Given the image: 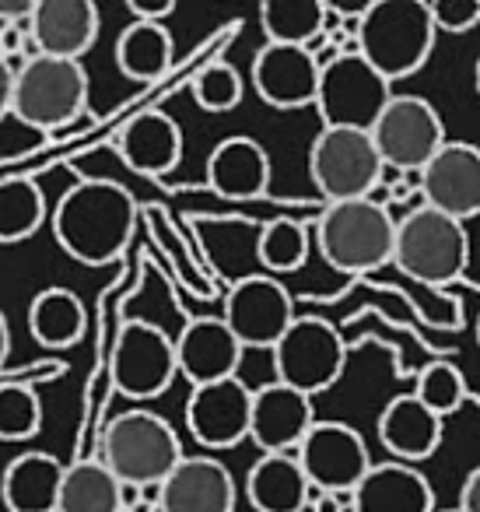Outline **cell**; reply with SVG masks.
<instances>
[{"label": "cell", "mask_w": 480, "mask_h": 512, "mask_svg": "<svg viewBox=\"0 0 480 512\" xmlns=\"http://www.w3.org/2000/svg\"><path fill=\"white\" fill-rule=\"evenodd\" d=\"M134 193L113 179H81L60 197L53 211V235L71 260L106 267L120 260L137 228Z\"/></svg>", "instance_id": "obj_1"}, {"label": "cell", "mask_w": 480, "mask_h": 512, "mask_svg": "<svg viewBox=\"0 0 480 512\" xmlns=\"http://www.w3.org/2000/svg\"><path fill=\"white\" fill-rule=\"evenodd\" d=\"M396 225L389 207L372 197L326 204L316 221V249L333 271L372 274L393 264Z\"/></svg>", "instance_id": "obj_2"}, {"label": "cell", "mask_w": 480, "mask_h": 512, "mask_svg": "<svg viewBox=\"0 0 480 512\" xmlns=\"http://www.w3.org/2000/svg\"><path fill=\"white\" fill-rule=\"evenodd\" d=\"M435 18L428 0H375L358 22V50L393 85L428 64L435 50Z\"/></svg>", "instance_id": "obj_3"}, {"label": "cell", "mask_w": 480, "mask_h": 512, "mask_svg": "<svg viewBox=\"0 0 480 512\" xmlns=\"http://www.w3.org/2000/svg\"><path fill=\"white\" fill-rule=\"evenodd\" d=\"M102 463L130 488H162L186 460L176 428L155 411H123L102 432Z\"/></svg>", "instance_id": "obj_4"}, {"label": "cell", "mask_w": 480, "mask_h": 512, "mask_svg": "<svg viewBox=\"0 0 480 512\" xmlns=\"http://www.w3.org/2000/svg\"><path fill=\"white\" fill-rule=\"evenodd\" d=\"M466 264H470V235L463 221L421 204L396 225L393 267L417 285L442 288L463 278Z\"/></svg>", "instance_id": "obj_5"}, {"label": "cell", "mask_w": 480, "mask_h": 512, "mask_svg": "<svg viewBox=\"0 0 480 512\" xmlns=\"http://www.w3.org/2000/svg\"><path fill=\"white\" fill-rule=\"evenodd\" d=\"M11 113L25 123L60 134L88 113V74L81 60L29 57L15 78V102Z\"/></svg>", "instance_id": "obj_6"}, {"label": "cell", "mask_w": 480, "mask_h": 512, "mask_svg": "<svg viewBox=\"0 0 480 512\" xmlns=\"http://www.w3.org/2000/svg\"><path fill=\"white\" fill-rule=\"evenodd\" d=\"M389 102H393V85L361 53H337L319 71L316 113L323 127L372 134Z\"/></svg>", "instance_id": "obj_7"}, {"label": "cell", "mask_w": 480, "mask_h": 512, "mask_svg": "<svg viewBox=\"0 0 480 512\" xmlns=\"http://www.w3.org/2000/svg\"><path fill=\"white\" fill-rule=\"evenodd\" d=\"M309 176L326 204L365 200L386 179V165L365 130L323 127L309 148Z\"/></svg>", "instance_id": "obj_8"}, {"label": "cell", "mask_w": 480, "mask_h": 512, "mask_svg": "<svg viewBox=\"0 0 480 512\" xmlns=\"http://www.w3.org/2000/svg\"><path fill=\"white\" fill-rule=\"evenodd\" d=\"M270 355H274L277 383L291 386L305 397H316L344 376L347 341L323 316H298Z\"/></svg>", "instance_id": "obj_9"}, {"label": "cell", "mask_w": 480, "mask_h": 512, "mask_svg": "<svg viewBox=\"0 0 480 512\" xmlns=\"http://www.w3.org/2000/svg\"><path fill=\"white\" fill-rule=\"evenodd\" d=\"M386 172H424V165L449 144L438 109L421 95H393L372 130Z\"/></svg>", "instance_id": "obj_10"}, {"label": "cell", "mask_w": 480, "mask_h": 512, "mask_svg": "<svg viewBox=\"0 0 480 512\" xmlns=\"http://www.w3.org/2000/svg\"><path fill=\"white\" fill-rule=\"evenodd\" d=\"M179 376L176 337L148 320H127L113 344V386L127 400H155Z\"/></svg>", "instance_id": "obj_11"}, {"label": "cell", "mask_w": 480, "mask_h": 512, "mask_svg": "<svg viewBox=\"0 0 480 512\" xmlns=\"http://www.w3.org/2000/svg\"><path fill=\"white\" fill-rule=\"evenodd\" d=\"M221 320L232 327L242 348H277L291 323L298 320L295 299L291 292L270 274H249V278L235 281L225 295V313Z\"/></svg>", "instance_id": "obj_12"}, {"label": "cell", "mask_w": 480, "mask_h": 512, "mask_svg": "<svg viewBox=\"0 0 480 512\" xmlns=\"http://www.w3.org/2000/svg\"><path fill=\"white\" fill-rule=\"evenodd\" d=\"M295 456L312 488L333 495H354V488L375 467L368 442L344 421H316Z\"/></svg>", "instance_id": "obj_13"}, {"label": "cell", "mask_w": 480, "mask_h": 512, "mask_svg": "<svg viewBox=\"0 0 480 512\" xmlns=\"http://www.w3.org/2000/svg\"><path fill=\"white\" fill-rule=\"evenodd\" d=\"M253 425V390L235 379L193 386L186 400V428L204 449H232L249 439Z\"/></svg>", "instance_id": "obj_14"}, {"label": "cell", "mask_w": 480, "mask_h": 512, "mask_svg": "<svg viewBox=\"0 0 480 512\" xmlns=\"http://www.w3.org/2000/svg\"><path fill=\"white\" fill-rule=\"evenodd\" d=\"M421 200L456 221L480 214V148L449 141L421 172Z\"/></svg>", "instance_id": "obj_15"}, {"label": "cell", "mask_w": 480, "mask_h": 512, "mask_svg": "<svg viewBox=\"0 0 480 512\" xmlns=\"http://www.w3.org/2000/svg\"><path fill=\"white\" fill-rule=\"evenodd\" d=\"M319 60L305 46L267 43L253 60V88L274 109L316 106L319 95Z\"/></svg>", "instance_id": "obj_16"}, {"label": "cell", "mask_w": 480, "mask_h": 512, "mask_svg": "<svg viewBox=\"0 0 480 512\" xmlns=\"http://www.w3.org/2000/svg\"><path fill=\"white\" fill-rule=\"evenodd\" d=\"M316 425V411H312V397L291 390L284 383H267L253 390V425H249V439L267 453H298L305 435Z\"/></svg>", "instance_id": "obj_17"}, {"label": "cell", "mask_w": 480, "mask_h": 512, "mask_svg": "<svg viewBox=\"0 0 480 512\" xmlns=\"http://www.w3.org/2000/svg\"><path fill=\"white\" fill-rule=\"evenodd\" d=\"M242 351L246 348H242L239 337L232 334V327L221 316H197L176 337L179 376L190 379V386L235 379L239 376Z\"/></svg>", "instance_id": "obj_18"}, {"label": "cell", "mask_w": 480, "mask_h": 512, "mask_svg": "<svg viewBox=\"0 0 480 512\" xmlns=\"http://www.w3.org/2000/svg\"><path fill=\"white\" fill-rule=\"evenodd\" d=\"M239 488L214 456H186L158 491V512H235Z\"/></svg>", "instance_id": "obj_19"}, {"label": "cell", "mask_w": 480, "mask_h": 512, "mask_svg": "<svg viewBox=\"0 0 480 512\" xmlns=\"http://www.w3.org/2000/svg\"><path fill=\"white\" fill-rule=\"evenodd\" d=\"M99 39V8L92 0H39L32 43L39 57L81 60Z\"/></svg>", "instance_id": "obj_20"}, {"label": "cell", "mask_w": 480, "mask_h": 512, "mask_svg": "<svg viewBox=\"0 0 480 512\" xmlns=\"http://www.w3.org/2000/svg\"><path fill=\"white\" fill-rule=\"evenodd\" d=\"M270 155L253 137H225L207 158V186L225 200H256L270 190Z\"/></svg>", "instance_id": "obj_21"}, {"label": "cell", "mask_w": 480, "mask_h": 512, "mask_svg": "<svg viewBox=\"0 0 480 512\" xmlns=\"http://www.w3.org/2000/svg\"><path fill=\"white\" fill-rule=\"evenodd\" d=\"M67 467L53 453H18L0 474V502L8 512H57Z\"/></svg>", "instance_id": "obj_22"}, {"label": "cell", "mask_w": 480, "mask_h": 512, "mask_svg": "<svg viewBox=\"0 0 480 512\" xmlns=\"http://www.w3.org/2000/svg\"><path fill=\"white\" fill-rule=\"evenodd\" d=\"M351 512H438L435 491L417 467L400 460L375 463L354 488Z\"/></svg>", "instance_id": "obj_23"}, {"label": "cell", "mask_w": 480, "mask_h": 512, "mask_svg": "<svg viewBox=\"0 0 480 512\" xmlns=\"http://www.w3.org/2000/svg\"><path fill=\"white\" fill-rule=\"evenodd\" d=\"M116 151L141 176H165L183 158V130L169 113L148 109V113L130 116L116 137Z\"/></svg>", "instance_id": "obj_24"}, {"label": "cell", "mask_w": 480, "mask_h": 512, "mask_svg": "<svg viewBox=\"0 0 480 512\" xmlns=\"http://www.w3.org/2000/svg\"><path fill=\"white\" fill-rule=\"evenodd\" d=\"M442 418L431 407H424L414 393L393 397L379 414V442L400 463H421L435 456L442 446Z\"/></svg>", "instance_id": "obj_25"}, {"label": "cell", "mask_w": 480, "mask_h": 512, "mask_svg": "<svg viewBox=\"0 0 480 512\" xmlns=\"http://www.w3.org/2000/svg\"><path fill=\"white\" fill-rule=\"evenodd\" d=\"M246 498L256 512H302L312 502V484L295 453H267L249 467Z\"/></svg>", "instance_id": "obj_26"}, {"label": "cell", "mask_w": 480, "mask_h": 512, "mask_svg": "<svg viewBox=\"0 0 480 512\" xmlns=\"http://www.w3.org/2000/svg\"><path fill=\"white\" fill-rule=\"evenodd\" d=\"M88 330V309L71 288H43L29 306V334L53 351L74 348Z\"/></svg>", "instance_id": "obj_27"}, {"label": "cell", "mask_w": 480, "mask_h": 512, "mask_svg": "<svg viewBox=\"0 0 480 512\" xmlns=\"http://www.w3.org/2000/svg\"><path fill=\"white\" fill-rule=\"evenodd\" d=\"M172 36L158 22H130L116 39V67L130 81H158L172 67Z\"/></svg>", "instance_id": "obj_28"}, {"label": "cell", "mask_w": 480, "mask_h": 512, "mask_svg": "<svg viewBox=\"0 0 480 512\" xmlns=\"http://www.w3.org/2000/svg\"><path fill=\"white\" fill-rule=\"evenodd\" d=\"M260 25L267 43L309 50L326 36V0H263Z\"/></svg>", "instance_id": "obj_29"}, {"label": "cell", "mask_w": 480, "mask_h": 512, "mask_svg": "<svg viewBox=\"0 0 480 512\" xmlns=\"http://www.w3.org/2000/svg\"><path fill=\"white\" fill-rule=\"evenodd\" d=\"M57 512H127L123 509V484L102 460L71 463Z\"/></svg>", "instance_id": "obj_30"}, {"label": "cell", "mask_w": 480, "mask_h": 512, "mask_svg": "<svg viewBox=\"0 0 480 512\" xmlns=\"http://www.w3.org/2000/svg\"><path fill=\"white\" fill-rule=\"evenodd\" d=\"M46 225V197L36 179L4 176L0 179V242H25Z\"/></svg>", "instance_id": "obj_31"}, {"label": "cell", "mask_w": 480, "mask_h": 512, "mask_svg": "<svg viewBox=\"0 0 480 512\" xmlns=\"http://www.w3.org/2000/svg\"><path fill=\"white\" fill-rule=\"evenodd\" d=\"M309 246H312V235L302 221H291V218H277L267 221L260 228V239H256V256H260V264L274 274H291L309 260Z\"/></svg>", "instance_id": "obj_32"}, {"label": "cell", "mask_w": 480, "mask_h": 512, "mask_svg": "<svg viewBox=\"0 0 480 512\" xmlns=\"http://www.w3.org/2000/svg\"><path fill=\"white\" fill-rule=\"evenodd\" d=\"M43 428V404L32 386H0V442H29Z\"/></svg>", "instance_id": "obj_33"}, {"label": "cell", "mask_w": 480, "mask_h": 512, "mask_svg": "<svg viewBox=\"0 0 480 512\" xmlns=\"http://www.w3.org/2000/svg\"><path fill=\"white\" fill-rule=\"evenodd\" d=\"M414 397L421 400L424 407H431L438 418H445V414H452V411L463 407L466 379L452 362H428L421 372H417Z\"/></svg>", "instance_id": "obj_34"}, {"label": "cell", "mask_w": 480, "mask_h": 512, "mask_svg": "<svg viewBox=\"0 0 480 512\" xmlns=\"http://www.w3.org/2000/svg\"><path fill=\"white\" fill-rule=\"evenodd\" d=\"M190 88H193V102H197L204 113H232L242 102V92H246L242 74L235 71L232 64H225V60L207 64L204 71L193 78Z\"/></svg>", "instance_id": "obj_35"}, {"label": "cell", "mask_w": 480, "mask_h": 512, "mask_svg": "<svg viewBox=\"0 0 480 512\" xmlns=\"http://www.w3.org/2000/svg\"><path fill=\"white\" fill-rule=\"evenodd\" d=\"M46 141H50V134H46V130L25 123L22 116L8 113L4 120H0V165L25 162V158L36 155Z\"/></svg>", "instance_id": "obj_36"}, {"label": "cell", "mask_w": 480, "mask_h": 512, "mask_svg": "<svg viewBox=\"0 0 480 512\" xmlns=\"http://www.w3.org/2000/svg\"><path fill=\"white\" fill-rule=\"evenodd\" d=\"M438 32H470L480 22V0H428Z\"/></svg>", "instance_id": "obj_37"}, {"label": "cell", "mask_w": 480, "mask_h": 512, "mask_svg": "<svg viewBox=\"0 0 480 512\" xmlns=\"http://www.w3.org/2000/svg\"><path fill=\"white\" fill-rule=\"evenodd\" d=\"M134 22H158L162 25L165 18L176 11V0H130L127 4Z\"/></svg>", "instance_id": "obj_38"}, {"label": "cell", "mask_w": 480, "mask_h": 512, "mask_svg": "<svg viewBox=\"0 0 480 512\" xmlns=\"http://www.w3.org/2000/svg\"><path fill=\"white\" fill-rule=\"evenodd\" d=\"M15 78H18V71L11 67V60L0 53V120L11 113V102H15Z\"/></svg>", "instance_id": "obj_39"}, {"label": "cell", "mask_w": 480, "mask_h": 512, "mask_svg": "<svg viewBox=\"0 0 480 512\" xmlns=\"http://www.w3.org/2000/svg\"><path fill=\"white\" fill-rule=\"evenodd\" d=\"M459 512H480V467H473L466 474L463 488H459Z\"/></svg>", "instance_id": "obj_40"}, {"label": "cell", "mask_w": 480, "mask_h": 512, "mask_svg": "<svg viewBox=\"0 0 480 512\" xmlns=\"http://www.w3.org/2000/svg\"><path fill=\"white\" fill-rule=\"evenodd\" d=\"M312 512H344L351 505V495H333V491H316L312 488Z\"/></svg>", "instance_id": "obj_41"}, {"label": "cell", "mask_w": 480, "mask_h": 512, "mask_svg": "<svg viewBox=\"0 0 480 512\" xmlns=\"http://www.w3.org/2000/svg\"><path fill=\"white\" fill-rule=\"evenodd\" d=\"M11 355V330H8V320H4V313H0V365L8 362Z\"/></svg>", "instance_id": "obj_42"}, {"label": "cell", "mask_w": 480, "mask_h": 512, "mask_svg": "<svg viewBox=\"0 0 480 512\" xmlns=\"http://www.w3.org/2000/svg\"><path fill=\"white\" fill-rule=\"evenodd\" d=\"M473 85H477V95H480V57H477V67H473Z\"/></svg>", "instance_id": "obj_43"}, {"label": "cell", "mask_w": 480, "mask_h": 512, "mask_svg": "<svg viewBox=\"0 0 480 512\" xmlns=\"http://www.w3.org/2000/svg\"><path fill=\"white\" fill-rule=\"evenodd\" d=\"M477 344H480V320H477Z\"/></svg>", "instance_id": "obj_44"}, {"label": "cell", "mask_w": 480, "mask_h": 512, "mask_svg": "<svg viewBox=\"0 0 480 512\" xmlns=\"http://www.w3.org/2000/svg\"><path fill=\"white\" fill-rule=\"evenodd\" d=\"M445 512H459V509H445Z\"/></svg>", "instance_id": "obj_45"}]
</instances>
